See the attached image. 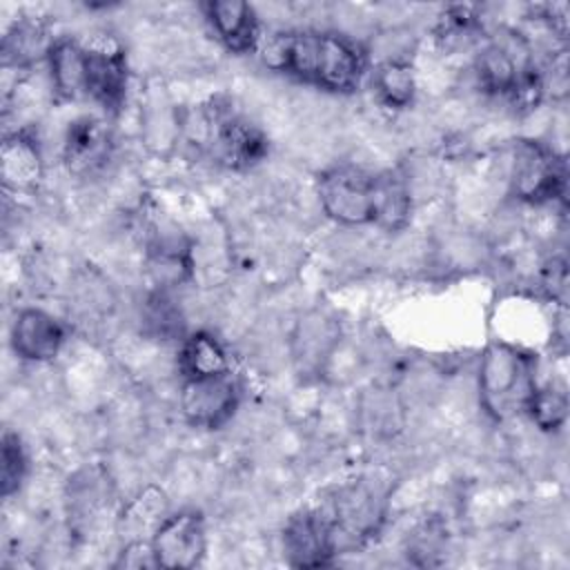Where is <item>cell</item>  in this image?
I'll return each mask as SVG.
<instances>
[{"instance_id": "22", "label": "cell", "mask_w": 570, "mask_h": 570, "mask_svg": "<svg viewBox=\"0 0 570 570\" xmlns=\"http://www.w3.org/2000/svg\"><path fill=\"white\" fill-rule=\"evenodd\" d=\"M370 85L379 105L394 111L407 109L416 98V73L414 67L403 58L381 60L372 69Z\"/></svg>"}, {"instance_id": "23", "label": "cell", "mask_w": 570, "mask_h": 570, "mask_svg": "<svg viewBox=\"0 0 570 570\" xmlns=\"http://www.w3.org/2000/svg\"><path fill=\"white\" fill-rule=\"evenodd\" d=\"M142 321L149 334H154L160 341H174L178 343L185 338V318L178 307V303L171 298V289L156 287L142 303Z\"/></svg>"}, {"instance_id": "8", "label": "cell", "mask_w": 570, "mask_h": 570, "mask_svg": "<svg viewBox=\"0 0 570 570\" xmlns=\"http://www.w3.org/2000/svg\"><path fill=\"white\" fill-rule=\"evenodd\" d=\"M158 568L189 570L203 563L207 552V528L200 510L187 508L167 514L149 537Z\"/></svg>"}, {"instance_id": "17", "label": "cell", "mask_w": 570, "mask_h": 570, "mask_svg": "<svg viewBox=\"0 0 570 570\" xmlns=\"http://www.w3.org/2000/svg\"><path fill=\"white\" fill-rule=\"evenodd\" d=\"M51 94L58 102H73L87 96V47L71 36L53 38L47 51Z\"/></svg>"}, {"instance_id": "11", "label": "cell", "mask_w": 570, "mask_h": 570, "mask_svg": "<svg viewBox=\"0 0 570 570\" xmlns=\"http://www.w3.org/2000/svg\"><path fill=\"white\" fill-rule=\"evenodd\" d=\"M114 151V134L105 118L85 114L67 125L62 138V163L69 174L85 178L107 165Z\"/></svg>"}, {"instance_id": "25", "label": "cell", "mask_w": 570, "mask_h": 570, "mask_svg": "<svg viewBox=\"0 0 570 570\" xmlns=\"http://www.w3.org/2000/svg\"><path fill=\"white\" fill-rule=\"evenodd\" d=\"M479 27H481V18L476 7L472 4L448 7L436 24V42L445 49L461 47L476 38Z\"/></svg>"}, {"instance_id": "21", "label": "cell", "mask_w": 570, "mask_h": 570, "mask_svg": "<svg viewBox=\"0 0 570 570\" xmlns=\"http://www.w3.org/2000/svg\"><path fill=\"white\" fill-rule=\"evenodd\" d=\"M53 38L42 20L18 18L2 36V60L4 67H16L18 71L31 69L38 60H47V51Z\"/></svg>"}, {"instance_id": "5", "label": "cell", "mask_w": 570, "mask_h": 570, "mask_svg": "<svg viewBox=\"0 0 570 570\" xmlns=\"http://www.w3.org/2000/svg\"><path fill=\"white\" fill-rule=\"evenodd\" d=\"M374 171L341 163L318 174L316 194L323 214L345 227L372 225Z\"/></svg>"}, {"instance_id": "1", "label": "cell", "mask_w": 570, "mask_h": 570, "mask_svg": "<svg viewBox=\"0 0 570 570\" xmlns=\"http://www.w3.org/2000/svg\"><path fill=\"white\" fill-rule=\"evenodd\" d=\"M263 58L272 69L338 96L354 94L370 69L367 51L356 40L314 29L276 33Z\"/></svg>"}, {"instance_id": "7", "label": "cell", "mask_w": 570, "mask_h": 570, "mask_svg": "<svg viewBox=\"0 0 570 570\" xmlns=\"http://www.w3.org/2000/svg\"><path fill=\"white\" fill-rule=\"evenodd\" d=\"M240 383L234 372L207 376V379H187L180 385V414L187 425L196 430H220L240 405Z\"/></svg>"}, {"instance_id": "18", "label": "cell", "mask_w": 570, "mask_h": 570, "mask_svg": "<svg viewBox=\"0 0 570 570\" xmlns=\"http://www.w3.org/2000/svg\"><path fill=\"white\" fill-rule=\"evenodd\" d=\"M414 209L410 178L401 169L374 171L372 225L383 232H401L410 225Z\"/></svg>"}, {"instance_id": "12", "label": "cell", "mask_w": 570, "mask_h": 570, "mask_svg": "<svg viewBox=\"0 0 570 570\" xmlns=\"http://www.w3.org/2000/svg\"><path fill=\"white\" fill-rule=\"evenodd\" d=\"M67 343V327L40 307H22L9 327V345L22 361H53Z\"/></svg>"}, {"instance_id": "3", "label": "cell", "mask_w": 570, "mask_h": 570, "mask_svg": "<svg viewBox=\"0 0 570 570\" xmlns=\"http://www.w3.org/2000/svg\"><path fill=\"white\" fill-rule=\"evenodd\" d=\"M198 142L227 169H252L269 154L265 131L225 98H212L196 111Z\"/></svg>"}, {"instance_id": "26", "label": "cell", "mask_w": 570, "mask_h": 570, "mask_svg": "<svg viewBox=\"0 0 570 570\" xmlns=\"http://www.w3.org/2000/svg\"><path fill=\"white\" fill-rule=\"evenodd\" d=\"M27 470H29V459H27L22 439L16 432L4 430L2 448H0V492L4 499L13 497L22 488Z\"/></svg>"}, {"instance_id": "16", "label": "cell", "mask_w": 570, "mask_h": 570, "mask_svg": "<svg viewBox=\"0 0 570 570\" xmlns=\"http://www.w3.org/2000/svg\"><path fill=\"white\" fill-rule=\"evenodd\" d=\"M0 176L2 185L16 194H29L40 185L45 176L42 147L31 127H20L4 136L0 149Z\"/></svg>"}, {"instance_id": "29", "label": "cell", "mask_w": 570, "mask_h": 570, "mask_svg": "<svg viewBox=\"0 0 570 570\" xmlns=\"http://www.w3.org/2000/svg\"><path fill=\"white\" fill-rule=\"evenodd\" d=\"M546 287L550 289L552 298L559 303L566 301V287H568V269L563 261L552 258V263L546 267Z\"/></svg>"}, {"instance_id": "9", "label": "cell", "mask_w": 570, "mask_h": 570, "mask_svg": "<svg viewBox=\"0 0 570 570\" xmlns=\"http://www.w3.org/2000/svg\"><path fill=\"white\" fill-rule=\"evenodd\" d=\"M283 554L294 568H323L334 563L338 541L323 508H301L283 525Z\"/></svg>"}, {"instance_id": "4", "label": "cell", "mask_w": 570, "mask_h": 570, "mask_svg": "<svg viewBox=\"0 0 570 570\" xmlns=\"http://www.w3.org/2000/svg\"><path fill=\"white\" fill-rule=\"evenodd\" d=\"M568 169L561 154L541 140H519L510 163V194L525 205H546L563 198Z\"/></svg>"}, {"instance_id": "14", "label": "cell", "mask_w": 570, "mask_h": 570, "mask_svg": "<svg viewBox=\"0 0 570 570\" xmlns=\"http://www.w3.org/2000/svg\"><path fill=\"white\" fill-rule=\"evenodd\" d=\"M145 263L156 287L176 289L194 278V245L178 229L154 232L147 240Z\"/></svg>"}, {"instance_id": "24", "label": "cell", "mask_w": 570, "mask_h": 570, "mask_svg": "<svg viewBox=\"0 0 570 570\" xmlns=\"http://www.w3.org/2000/svg\"><path fill=\"white\" fill-rule=\"evenodd\" d=\"M523 414L548 434L559 432L568 419V394L563 387L554 383H537L534 392L530 394Z\"/></svg>"}, {"instance_id": "28", "label": "cell", "mask_w": 570, "mask_h": 570, "mask_svg": "<svg viewBox=\"0 0 570 570\" xmlns=\"http://www.w3.org/2000/svg\"><path fill=\"white\" fill-rule=\"evenodd\" d=\"M114 568H158L154 550L149 539H131L125 543V548L118 552V559Z\"/></svg>"}, {"instance_id": "2", "label": "cell", "mask_w": 570, "mask_h": 570, "mask_svg": "<svg viewBox=\"0 0 570 570\" xmlns=\"http://www.w3.org/2000/svg\"><path fill=\"white\" fill-rule=\"evenodd\" d=\"M537 372L534 352L508 341H492L479 361V401L485 414L494 421L523 414L539 383Z\"/></svg>"}, {"instance_id": "10", "label": "cell", "mask_w": 570, "mask_h": 570, "mask_svg": "<svg viewBox=\"0 0 570 570\" xmlns=\"http://www.w3.org/2000/svg\"><path fill=\"white\" fill-rule=\"evenodd\" d=\"M129 89L127 53L116 42L87 47V96L107 114L116 116L125 107Z\"/></svg>"}, {"instance_id": "15", "label": "cell", "mask_w": 570, "mask_h": 570, "mask_svg": "<svg viewBox=\"0 0 570 570\" xmlns=\"http://www.w3.org/2000/svg\"><path fill=\"white\" fill-rule=\"evenodd\" d=\"M341 341L338 321L323 309H312L292 332V358L301 374H321Z\"/></svg>"}, {"instance_id": "20", "label": "cell", "mask_w": 570, "mask_h": 570, "mask_svg": "<svg viewBox=\"0 0 570 570\" xmlns=\"http://www.w3.org/2000/svg\"><path fill=\"white\" fill-rule=\"evenodd\" d=\"M178 372L183 381L227 374L232 372L227 347L207 330L185 334L178 347Z\"/></svg>"}, {"instance_id": "6", "label": "cell", "mask_w": 570, "mask_h": 570, "mask_svg": "<svg viewBox=\"0 0 570 570\" xmlns=\"http://www.w3.org/2000/svg\"><path fill=\"white\" fill-rule=\"evenodd\" d=\"M321 508L334 525L338 548L365 543L379 532L385 517L383 494L365 481L338 488L330 503Z\"/></svg>"}, {"instance_id": "27", "label": "cell", "mask_w": 570, "mask_h": 570, "mask_svg": "<svg viewBox=\"0 0 570 570\" xmlns=\"http://www.w3.org/2000/svg\"><path fill=\"white\" fill-rule=\"evenodd\" d=\"M441 543H443V532L441 530H434V525H423L419 528L410 543H407V559L414 563V566H436L439 563V552L441 550Z\"/></svg>"}, {"instance_id": "13", "label": "cell", "mask_w": 570, "mask_h": 570, "mask_svg": "<svg viewBox=\"0 0 570 570\" xmlns=\"http://www.w3.org/2000/svg\"><path fill=\"white\" fill-rule=\"evenodd\" d=\"M214 38L236 56L254 53L261 47V18L249 2L207 0L200 4Z\"/></svg>"}, {"instance_id": "19", "label": "cell", "mask_w": 570, "mask_h": 570, "mask_svg": "<svg viewBox=\"0 0 570 570\" xmlns=\"http://www.w3.org/2000/svg\"><path fill=\"white\" fill-rule=\"evenodd\" d=\"M530 65L532 60H521L510 45L488 42L474 58V76L483 94L505 100Z\"/></svg>"}]
</instances>
